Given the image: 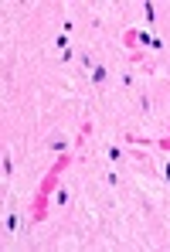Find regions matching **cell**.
Here are the masks:
<instances>
[{
  "mask_svg": "<svg viewBox=\"0 0 170 252\" xmlns=\"http://www.w3.org/2000/svg\"><path fill=\"white\" fill-rule=\"evenodd\" d=\"M143 21H146V24L157 21V17H153V3H143Z\"/></svg>",
  "mask_w": 170,
  "mask_h": 252,
  "instance_id": "cell-9",
  "label": "cell"
},
{
  "mask_svg": "<svg viewBox=\"0 0 170 252\" xmlns=\"http://www.w3.org/2000/svg\"><path fill=\"white\" fill-rule=\"evenodd\" d=\"M88 82L95 85V89H102V85L109 82V68H106V65H95V68L88 72Z\"/></svg>",
  "mask_w": 170,
  "mask_h": 252,
  "instance_id": "cell-1",
  "label": "cell"
},
{
  "mask_svg": "<svg viewBox=\"0 0 170 252\" xmlns=\"http://www.w3.org/2000/svg\"><path fill=\"white\" fill-rule=\"evenodd\" d=\"M136 106H140V113H143V116H146V113L153 109V102H150V95H140V99H136Z\"/></svg>",
  "mask_w": 170,
  "mask_h": 252,
  "instance_id": "cell-8",
  "label": "cell"
},
{
  "mask_svg": "<svg viewBox=\"0 0 170 252\" xmlns=\"http://www.w3.org/2000/svg\"><path fill=\"white\" fill-rule=\"evenodd\" d=\"M106 160H109V164H119V160H126V150L113 143V147H106Z\"/></svg>",
  "mask_w": 170,
  "mask_h": 252,
  "instance_id": "cell-4",
  "label": "cell"
},
{
  "mask_svg": "<svg viewBox=\"0 0 170 252\" xmlns=\"http://www.w3.org/2000/svg\"><path fill=\"white\" fill-rule=\"evenodd\" d=\"M164 177H167V181H170V160H167V164H164Z\"/></svg>",
  "mask_w": 170,
  "mask_h": 252,
  "instance_id": "cell-12",
  "label": "cell"
},
{
  "mask_svg": "<svg viewBox=\"0 0 170 252\" xmlns=\"http://www.w3.org/2000/svg\"><path fill=\"white\" fill-rule=\"evenodd\" d=\"M51 201H55V208H68V201H72V194H68V188H55V194H51Z\"/></svg>",
  "mask_w": 170,
  "mask_h": 252,
  "instance_id": "cell-3",
  "label": "cell"
},
{
  "mask_svg": "<svg viewBox=\"0 0 170 252\" xmlns=\"http://www.w3.org/2000/svg\"><path fill=\"white\" fill-rule=\"evenodd\" d=\"M3 177H7V181L14 177V157H10V154H3Z\"/></svg>",
  "mask_w": 170,
  "mask_h": 252,
  "instance_id": "cell-7",
  "label": "cell"
},
{
  "mask_svg": "<svg viewBox=\"0 0 170 252\" xmlns=\"http://www.w3.org/2000/svg\"><path fill=\"white\" fill-rule=\"evenodd\" d=\"M17 228H21L17 211H7V215H3V235H17Z\"/></svg>",
  "mask_w": 170,
  "mask_h": 252,
  "instance_id": "cell-2",
  "label": "cell"
},
{
  "mask_svg": "<svg viewBox=\"0 0 170 252\" xmlns=\"http://www.w3.org/2000/svg\"><path fill=\"white\" fill-rule=\"evenodd\" d=\"M79 62H82V68H85V72H92V68H95V65H99V62H95V55H92V51H82V58H79Z\"/></svg>",
  "mask_w": 170,
  "mask_h": 252,
  "instance_id": "cell-6",
  "label": "cell"
},
{
  "mask_svg": "<svg viewBox=\"0 0 170 252\" xmlns=\"http://www.w3.org/2000/svg\"><path fill=\"white\" fill-rule=\"evenodd\" d=\"M119 82H123V85H126V89H129V85L136 82V75H133V72H119Z\"/></svg>",
  "mask_w": 170,
  "mask_h": 252,
  "instance_id": "cell-11",
  "label": "cell"
},
{
  "mask_svg": "<svg viewBox=\"0 0 170 252\" xmlns=\"http://www.w3.org/2000/svg\"><path fill=\"white\" fill-rule=\"evenodd\" d=\"M48 150H55V154H65V150H68V140H65V136H58V133H55V136H51V140H48Z\"/></svg>",
  "mask_w": 170,
  "mask_h": 252,
  "instance_id": "cell-5",
  "label": "cell"
},
{
  "mask_svg": "<svg viewBox=\"0 0 170 252\" xmlns=\"http://www.w3.org/2000/svg\"><path fill=\"white\" fill-rule=\"evenodd\" d=\"M106 184L116 188V184H119V174H116V170H106Z\"/></svg>",
  "mask_w": 170,
  "mask_h": 252,
  "instance_id": "cell-10",
  "label": "cell"
}]
</instances>
